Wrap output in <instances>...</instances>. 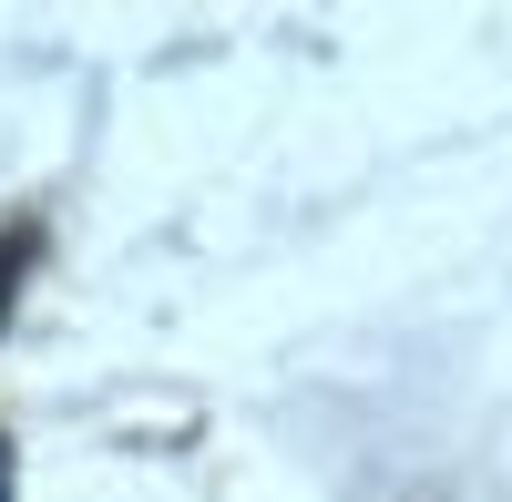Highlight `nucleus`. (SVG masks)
<instances>
[{
  "mask_svg": "<svg viewBox=\"0 0 512 502\" xmlns=\"http://www.w3.org/2000/svg\"><path fill=\"white\" fill-rule=\"evenodd\" d=\"M21 267H31V236H0V298L21 287Z\"/></svg>",
  "mask_w": 512,
  "mask_h": 502,
  "instance_id": "1",
  "label": "nucleus"
},
{
  "mask_svg": "<svg viewBox=\"0 0 512 502\" xmlns=\"http://www.w3.org/2000/svg\"><path fill=\"white\" fill-rule=\"evenodd\" d=\"M0 502H11V451H0Z\"/></svg>",
  "mask_w": 512,
  "mask_h": 502,
  "instance_id": "2",
  "label": "nucleus"
}]
</instances>
